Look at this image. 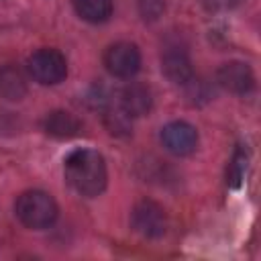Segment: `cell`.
Masks as SVG:
<instances>
[{
  "label": "cell",
  "instance_id": "1",
  "mask_svg": "<svg viewBox=\"0 0 261 261\" xmlns=\"http://www.w3.org/2000/svg\"><path fill=\"white\" fill-rule=\"evenodd\" d=\"M65 181L82 196L96 198L106 188V163L98 151L92 149H77L67 155L63 165Z\"/></svg>",
  "mask_w": 261,
  "mask_h": 261
},
{
  "label": "cell",
  "instance_id": "2",
  "mask_svg": "<svg viewBox=\"0 0 261 261\" xmlns=\"http://www.w3.org/2000/svg\"><path fill=\"white\" fill-rule=\"evenodd\" d=\"M16 218L33 230L49 228L57 218V204L55 200L41 190H29L22 192L14 202Z\"/></svg>",
  "mask_w": 261,
  "mask_h": 261
},
{
  "label": "cell",
  "instance_id": "3",
  "mask_svg": "<svg viewBox=\"0 0 261 261\" xmlns=\"http://www.w3.org/2000/svg\"><path fill=\"white\" fill-rule=\"evenodd\" d=\"M27 69H29L31 77L35 82L43 84V86L59 84L67 75L65 57L57 49H39V51H35L27 61Z\"/></svg>",
  "mask_w": 261,
  "mask_h": 261
},
{
  "label": "cell",
  "instance_id": "4",
  "mask_svg": "<svg viewBox=\"0 0 261 261\" xmlns=\"http://www.w3.org/2000/svg\"><path fill=\"white\" fill-rule=\"evenodd\" d=\"M130 226L145 239H159L167 230V214L161 204L153 200H141L133 206Z\"/></svg>",
  "mask_w": 261,
  "mask_h": 261
},
{
  "label": "cell",
  "instance_id": "5",
  "mask_svg": "<svg viewBox=\"0 0 261 261\" xmlns=\"http://www.w3.org/2000/svg\"><path fill=\"white\" fill-rule=\"evenodd\" d=\"M104 65L106 69L120 80H128L133 77L139 67H141V53L137 49V45L133 43H114L106 49L104 53Z\"/></svg>",
  "mask_w": 261,
  "mask_h": 261
},
{
  "label": "cell",
  "instance_id": "6",
  "mask_svg": "<svg viewBox=\"0 0 261 261\" xmlns=\"http://www.w3.org/2000/svg\"><path fill=\"white\" fill-rule=\"evenodd\" d=\"M216 82L226 92L239 94V96H245L255 88V75L251 67L243 61H228L220 65L216 71Z\"/></svg>",
  "mask_w": 261,
  "mask_h": 261
},
{
  "label": "cell",
  "instance_id": "7",
  "mask_svg": "<svg viewBox=\"0 0 261 261\" xmlns=\"http://www.w3.org/2000/svg\"><path fill=\"white\" fill-rule=\"evenodd\" d=\"M161 143L173 155H190L198 145V133L190 122L173 120L161 128Z\"/></svg>",
  "mask_w": 261,
  "mask_h": 261
},
{
  "label": "cell",
  "instance_id": "8",
  "mask_svg": "<svg viewBox=\"0 0 261 261\" xmlns=\"http://www.w3.org/2000/svg\"><path fill=\"white\" fill-rule=\"evenodd\" d=\"M161 69L167 80L173 84H190L194 77L192 71V61L188 53L179 47H167L161 55Z\"/></svg>",
  "mask_w": 261,
  "mask_h": 261
},
{
  "label": "cell",
  "instance_id": "9",
  "mask_svg": "<svg viewBox=\"0 0 261 261\" xmlns=\"http://www.w3.org/2000/svg\"><path fill=\"white\" fill-rule=\"evenodd\" d=\"M118 106L130 118L143 116L151 108V90L145 84L130 82L118 92Z\"/></svg>",
  "mask_w": 261,
  "mask_h": 261
},
{
  "label": "cell",
  "instance_id": "10",
  "mask_svg": "<svg viewBox=\"0 0 261 261\" xmlns=\"http://www.w3.org/2000/svg\"><path fill=\"white\" fill-rule=\"evenodd\" d=\"M43 130L51 137H57V139H69V137H75L82 130V122L71 112L53 110L45 116Z\"/></svg>",
  "mask_w": 261,
  "mask_h": 261
},
{
  "label": "cell",
  "instance_id": "11",
  "mask_svg": "<svg viewBox=\"0 0 261 261\" xmlns=\"http://www.w3.org/2000/svg\"><path fill=\"white\" fill-rule=\"evenodd\" d=\"M27 96V80L16 65L0 67V98L18 102Z\"/></svg>",
  "mask_w": 261,
  "mask_h": 261
},
{
  "label": "cell",
  "instance_id": "12",
  "mask_svg": "<svg viewBox=\"0 0 261 261\" xmlns=\"http://www.w3.org/2000/svg\"><path fill=\"white\" fill-rule=\"evenodd\" d=\"M73 8L80 18L98 24L110 18L112 0H73Z\"/></svg>",
  "mask_w": 261,
  "mask_h": 261
},
{
  "label": "cell",
  "instance_id": "13",
  "mask_svg": "<svg viewBox=\"0 0 261 261\" xmlns=\"http://www.w3.org/2000/svg\"><path fill=\"white\" fill-rule=\"evenodd\" d=\"M104 124L112 135H128L130 133V116L120 110V106L104 108Z\"/></svg>",
  "mask_w": 261,
  "mask_h": 261
},
{
  "label": "cell",
  "instance_id": "14",
  "mask_svg": "<svg viewBox=\"0 0 261 261\" xmlns=\"http://www.w3.org/2000/svg\"><path fill=\"white\" fill-rule=\"evenodd\" d=\"M165 10V0H139V14L143 20H157Z\"/></svg>",
  "mask_w": 261,
  "mask_h": 261
},
{
  "label": "cell",
  "instance_id": "15",
  "mask_svg": "<svg viewBox=\"0 0 261 261\" xmlns=\"http://www.w3.org/2000/svg\"><path fill=\"white\" fill-rule=\"evenodd\" d=\"M245 169H247V159H245V155L237 153L232 163H230V169H228V184L237 188L245 175Z\"/></svg>",
  "mask_w": 261,
  "mask_h": 261
}]
</instances>
